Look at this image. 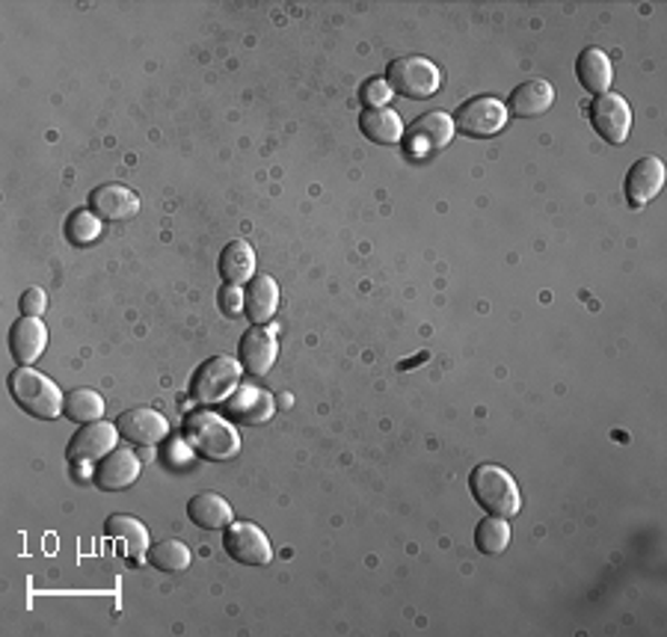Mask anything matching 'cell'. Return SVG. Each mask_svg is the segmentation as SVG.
<instances>
[{"instance_id": "1", "label": "cell", "mask_w": 667, "mask_h": 637, "mask_svg": "<svg viewBox=\"0 0 667 637\" xmlns=\"http://www.w3.org/2000/svg\"><path fill=\"white\" fill-rule=\"evenodd\" d=\"M185 442L211 462H229L240 454V436L235 427L213 412H190L185 418Z\"/></svg>"}, {"instance_id": "2", "label": "cell", "mask_w": 667, "mask_h": 637, "mask_svg": "<svg viewBox=\"0 0 667 637\" xmlns=\"http://www.w3.org/2000/svg\"><path fill=\"white\" fill-rule=\"evenodd\" d=\"M9 395L18 407L24 409L27 416L42 418V421H53L66 409L60 389L51 377L33 371L30 365H18L16 371L9 374Z\"/></svg>"}, {"instance_id": "3", "label": "cell", "mask_w": 667, "mask_h": 637, "mask_svg": "<svg viewBox=\"0 0 667 637\" xmlns=\"http://www.w3.org/2000/svg\"><path fill=\"white\" fill-rule=\"evenodd\" d=\"M469 489L471 498H475L489 516L510 519V516L519 514V505H522L519 487H516V480L510 478V471H505L501 466H496V462H480L478 469H471Z\"/></svg>"}, {"instance_id": "4", "label": "cell", "mask_w": 667, "mask_h": 637, "mask_svg": "<svg viewBox=\"0 0 667 637\" xmlns=\"http://www.w3.org/2000/svg\"><path fill=\"white\" fill-rule=\"evenodd\" d=\"M386 83L398 96L412 98V101H425V98L439 92L442 74H439V69L427 57H400V60L389 62Z\"/></svg>"}, {"instance_id": "5", "label": "cell", "mask_w": 667, "mask_h": 637, "mask_svg": "<svg viewBox=\"0 0 667 637\" xmlns=\"http://www.w3.org/2000/svg\"><path fill=\"white\" fill-rule=\"evenodd\" d=\"M240 362L231 356H211L208 362L196 368L190 380V398L211 407V404H226L231 391L240 386Z\"/></svg>"}, {"instance_id": "6", "label": "cell", "mask_w": 667, "mask_h": 637, "mask_svg": "<svg viewBox=\"0 0 667 637\" xmlns=\"http://www.w3.org/2000/svg\"><path fill=\"white\" fill-rule=\"evenodd\" d=\"M507 116H510L507 113V104H501L498 98L480 96L457 107L454 128L462 137H471V140H487V137H496V133L505 131Z\"/></svg>"}, {"instance_id": "7", "label": "cell", "mask_w": 667, "mask_h": 637, "mask_svg": "<svg viewBox=\"0 0 667 637\" xmlns=\"http://www.w3.org/2000/svg\"><path fill=\"white\" fill-rule=\"evenodd\" d=\"M222 549L231 560L247 564V567H267L273 560V549L267 534L252 522H235L222 534Z\"/></svg>"}, {"instance_id": "8", "label": "cell", "mask_w": 667, "mask_h": 637, "mask_svg": "<svg viewBox=\"0 0 667 637\" xmlns=\"http://www.w3.org/2000/svg\"><path fill=\"white\" fill-rule=\"evenodd\" d=\"M454 131H457L454 128V116L434 110V113L418 116L416 122L409 125L407 131H404V146H407L409 155L425 158V155L445 149L454 140Z\"/></svg>"}, {"instance_id": "9", "label": "cell", "mask_w": 667, "mask_h": 637, "mask_svg": "<svg viewBox=\"0 0 667 637\" xmlns=\"http://www.w3.org/2000/svg\"><path fill=\"white\" fill-rule=\"evenodd\" d=\"M116 439H119V427L110 425V421H92V425H83L78 434L71 436L69 448H66V457L74 466H92L101 457L116 448Z\"/></svg>"}, {"instance_id": "10", "label": "cell", "mask_w": 667, "mask_h": 637, "mask_svg": "<svg viewBox=\"0 0 667 637\" xmlns=\"http://www.w3.org/2000/svg\"><path fill=\"white\" fill-rule=\"evenodd\" d=\"M590 122H594L596 133H599L605 142L623 146L631 128V110L629 104H626V98L614 96V92L596 96V101L590 104Z\"/></svg>"}, {"instance_id": "11", "label": "cell", "mask_w": 667, "mask_h": 637, "mask_svg": "<svg viewBox=\"0 0 667 637\" xmlns=\"http://www.w3.org/2000/svg\"><path fill=\"white\" fill-rule=\"evenodd\" d=\"M273 412L276 404L273 398H270V391L258 389V386H243V382H240L238 389L226 398V416H229L231 421H238V425H267V421L273 418Z\"/></svg>"}, {"instance_id": "12", "label": "cell", "mask_w": 667, "mask_h": 637, "mask_svg": "<svg viewBox=\"0 0 667 637\" xmlns=\"http://www.w3.org/2000/svg\"><path fill=\"white\" fill-rule=\"evenodd\" d=\"M667 169L656 155H647L631 163V169L626 172V202L631 208H644L647 202H653L661 187H665Z\"/></svg>"}, {"instance_id": "13", "label": "cell", "mask_w": 667, "mask_h": 637, "mask_svg": "<svg viewBox=\"0 0 667 637\" xmlns=\"http://www.w3.org/2000/svg\"><path fill=\"white\" fill-rule=\"evenodd\" d=\"M140 457L133 451H125V448H113V451L101 457L92 471V480H96L98 489L104 492H122V489L133 487L137 478H140Z\"/></svg>"}, {"instance_id": "14", "label": "cell", "mask_w": 667, "mask_h": 637, "mask_svg": "<svg viewBox=\"0 0 667 637\" xmlns=\"http://www.w3.org/2000/svg\"><path fill=\"white\" fill-rule=\"evenodd\" d=\"M238 354L243 371H249L252 377H265L276 365L279 345H276V336L267 327H249L247 332L240 336Z\"/></svg>"}, {"instance_id": "15", "label": "cell", "mask_w": 667, "mask_h": 637, "mask_svg": "<svg viewBox=\"0 0 667 637\" xmlns=\"http://www.w3.org/2000/svg\"><path fill=\"white\" fill-rule=\"evenodd\" d=\"M116 427H119V436L128 439L131 445H158L169 436L167 416H160L158 409H146V407L122 412L119 421H116Z\"/></svg>"}, {"instance_id": "16", "label": "cell", "mask_w": 667, "mask_h": 637, "mask_svg": "<svg viewBox=\"0 0 667 637\" xmlns=\"http://www.w3.org/2000/svg\"><path fill=\"white\" fill-rule=\"evenodd\" d=\"M89 211L107 222L131 220L140 211V196L125 185H101L89 193Z\"/></svg>"}, {"instance_id": "17", "label": "cell", "mask_w": 667, "mask_h": 637, "mask_svg": "<svg viewBox=\"0 0 667 637\" xmlns=\"http://www.w3.org/2000/svg\"><path fill=\"white\" fill-rule=\"evenodd\" d=\"M44 345H48V329L39 318L21 315V320L9 327V354L18 365H33L44 354Z\"/></svg>"}, {"instance_id": "18", "label": "cell", "mask_w": 667, "mask_h": 637, "mask_svg": "<svg viewBox=\"0 0 667 637\" xmlns=\"http://www.w3.org/2000/svg\"><path fill=\"white\" fill-rule=\"evenodd\" d=\"M279 309V285L270 276H252L243 288V315L252 327H265Z\"/></svg>"}, {"instance_id": "19", "label": "cell", "mask_w": 667, "mask_h": 637, "mask_svg": "<svg viewBox=\"0 0 667 637\" xmlns=\"http://www.w3.org/2000/svg\"><path fill=\"white\" fill-rule=\"evenodd\" d=\"M551 101H555V89H551L549 80H525L510 92L507 113L519 116V119H534V116L549 113Z\"/></svg>"}, {"instance_id": "20", "label": "cell", "mask_w": 667, "mask_h": 637, "mask_svg": "<svg viewBox=\"0 0 667 637\" xmlns=\"http://www.w3.org/2000/svg\"><path fill=\"white\" fill-rule=\"evenodd\" d=\"M359 131L377 146H395L404 140V122L391 107H365L359 113Z\"/></svg>"}, {"instance_id": "21", "label": "cell", "mask_w": 667, "mask_h": 637, "mask_svg": "<svg viewBox=\"0 0 667 637\" xmlns=\"http://www.w3.org/2000/svg\"><path fill=\"white\" fill-rule=\"evenodd\" d=\"M576 74H578V83L585 87V92H590V96H605V92L611 89V80H614V69H611V60H608V53L599 51V48H585V51L578 53Z\"/></svg>"}, {"instance_id": "22", "label": "cell", "mask_w": 667, "mask_h": 637, "mask_svg": "<svg viewBox=\"0 0 667 637\" xmlns=\"http://www.w3.org/2000/svg\"><path fill=\"white\" fill-rule=\"evenodd\" d=\"M187 516L190 522L205 528V531H222L231 525V505L217 492H199L187 501Z\"/></svg>"}, {"instance_id": "23", "label": "cell", "mask_w": 667, "mask_h": 637, "mask_svg": "<svg viewBox=\"0 0 667 637\" xmlns=\"http://www.w3.org/2000/svg\"><path fill=\"white\" fill-rule=\"evenodd\" d=\"M104 534L107 537H113V540H122L125 555L131 564H140L146 558V549H149V531H146V525L140 519H133V516L116 514L110 516L104 522Z\"/></svg>"}, {"instance_id": "24", "label": "cell", "mask_w": 667, "mask_h": 637, "mask_svg": "<svg viewBox=\"0 0 667 637\" xmlns=\"http://www.w3.org/2000/svg\"><path fill=\"white\" fill-rule=\"evenodd\" d=\"M220 276L226 285H247L256 273V252L247 240H231L220 252Z\"/></svg>"}, {"instance_id": "25", "label": "cell", "mask_w": 667, "mask_h": 637, "mask_svg": "<svg viewBox=\"0 0 667 637\" xmlns=\"http://www.w3.org/2000/svg\"><path fill=\"white\" fill-rule=\"evenodd\" d=\"M104 416V398L96 389H74L66 398V418L74 425H92Z\"/></svg>"}, {"instance_id": "26", "label": "cell", "mask_w": 667, "mask_h": 637, "mask_svg": "<svg viewBox=\"0 0 667 637\" xmlns=\"http://www.w3.org/2000/svg\"><path fill=\"white\" fill-rule=\"evenodd\" d=\"M475 546H478V551L489 555V558L501 555L510 546V525H507V519H501V516L480 519L478 528H475Z\"/></svg>"}, {"instance_id": "27", "label": "cell", "mask_w": 667, "mask_h": 637, "mask_svg": "<svg viewBox=\"0 0 667 637\" xmlns=\"http://www.w3.org/2000/svg\"><path fill=\"white\" fill-rule=\"evenodd\" d=\"M193 560V551L181 540H160L149 549V564L160 573H185Z\"/></svg>"}, {"instance_id": "28", "label": "cell", "mask_w": 667, "mask_h": 637, "mask_svg": "<svg viewBox=\"0 0 667 637\" xmlns=\"http://www.w3.org/2000/svg\"><path fill=\"white\" fill-rule=\"evenodd\" d=\"M101 217L92 211H74L69 213V220H66V240L74 243V247H89V243H96L101 238Z\"/></svg>"}, {"instance_id": "29", "label": "cell", "mask_w": 667, "mask_h": 637, "mask_svg": "<svg viewBox=\"0 0 667 637\" xmlns=\"http://www.w3.org/2000/svg\"><path fill=\"white\" fill-rule=\"evenodd\" d=\"M391 98V87L386 83V78H371L368 83H362L359 89V101L365 107H386Z\"/></svg>"}, {"instance_id": "30", "label": "cell", "mask_w": 667, "mask_h": 637, "mask_svg": "<svg viewBox=\"0 0 667 637\" xmlns=\"http://www.w3.org/2000/svg\"><path fill=\"white\" fill-rule=\"evenodd\" d=\"M220 302V311L226 318H238L240 311H243V291H240V285H226L217 297Z\"/></svg>"}, {"instance_id": "31", "label": "cell", "mask_w": 667, "mask_h": 637, "mask_svg": "<svg viewBox=\"0 0 667 637\" xmlns=\"http://www.w3.org/2000/svg\"><path fill=\"white\" fill-rule=\"evenodd\" d=\"M44 306H48V297H44L42 288H27V291L21 293V300H18V309H21L24 318H39L44 311Z\"/></svg>"}]
</instances>
